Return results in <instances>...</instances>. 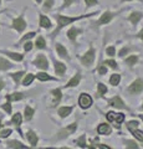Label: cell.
Here are the masks:
<instances>
[{"mask_svg":"<svg viewBox=\"0 0 143 149\" xmlns=\"http://www.w3.org/2000/svg\"><path fill=\"white\" fill-rule=\"evenodd\" d=\"M97 132L98 134H102V136H105V134H110L111 133V128H110V125L108 124H100L98 127H97Z\"/></svg>","mask_w":143,"mask_h":149,"instance_id":"603a6c76","label":"cell"},{"mask_svg":"<svg viewBox=\"0 0 143 149\" xmlns=\"http://www.w3.org/2000/svg\"><path fill=\"white\" fill-rule=\"evenodd\" d=\"M76 143L80 146L81 148H86V142H85V136H82L80 139H77Z\"/></svg>","mask_w":143,"mask_h":149,"instance_id":"60d3db41","label":"cell"},{"mask_svg":"<svg viewBox=\"0 0 143 149\" xmlns=\"http://www.w3.org/2000/svg\"><path fill=\"white\" fill-rule=\"evenodd\" d=\"M142 108H143V104H142Z\"/></svg>","mask_w":143,"mask_h":149,"instance_id":"6f0895ef","label":"cell"},{"mask_svg":"<svg viewBox=\"0 0 143 149\" xmlns=\"http://www.w3.org/2000/svg\"><path fill=\"white\" fill-rule=\"evenodd\" d=\"M26 138H27V141H29V143L31 144V147H36V146H38L39 137H38V134H36L34 130H29V132L26 133Z\"/></svg>","mask_w":143,"mask_h":149,"instance_id":"30bf717a","label":"cell"},{"mask_svg":"<svg viewBox=\"0 0 143 149\" xmlns=\"http://www.w3.org/2000/svg\"><path fill=\"white\" fill-rule=\"evenodd\" d=\"M1 108L6 112L8 114H11V102L10 101H8L6 103H4V104H1Z\"/></svg>","mask_w":143,"mask_h":149,"instance_id":"836d02e7","label":"cell"},{"mask_svg":"<svg viewBox=\"0 0 143 149\" xmlns=\"http://www.w3.org/2000/svg\"><path fill=\"white\" fill-rule=\"evenodd\" d=\"M106 54H107L108 56H114L116 55V49H114L113 46H110V47L106 49Z\"/></svg>","mask_w":143,"mask_h":149,"instance_id":"f35d334b","label":"cell"},{"mask_svg":"<svg viewBox=\"0 0 143 149\" xmlns=\"http://www.w3.org/2000/svg\"><path fill=\"white\" fill-rule=\"evenodd\" d=\"M81 32H82L81 29L71 27V29L67 31V37H68V39H70L71 41H75V40H76V37H77V35H78V34H81Z\"/></svg>","mask_w":143,"mask_h":149,"instance_id":"ac0fdd59","label":"cell"},{"mask_svg":"<svg viewBox=\"0 0 143 149\" xmlns=\"http://www.w3.org/2000/svg\"><path fill=\"white\" fill-rule=\"evenodd\" d=\"M11 134V129H4L0 132V138H8Z\"/></svg>","mask_w":143,"mask_h":149,"instance_id":"74e56055","label":"cell"},{"mask_svg":"<svg viewBox=\"0 0 143 149\" xmlns=\"http://www.w3.org/2000/svg\"><path fill=\"white\" fill-rule=\"evenodd\" d=\"M11 27H13V29H15L17 32H19V34H21V32L26 29V21H25V19L22 17V16H19V17L14 19L13 24H11Z\"/></svg>","mask_w":143,"mask_h":149,"instance_id":"3957f363","label":"cell"},{"mask_svg":"<svg viewBox=\"0 0 143 149\" xmlns=\"http://www.w3.org/2000/svg\"><path fill=\"white\" fill-rule=\"evenodd\" d=\"M56 51H57V54H59L60 57L66 58V60H70V56H68V54H67V50L63 47L61 44H56Z\"/></svg>","mask_w":143,"mask_h":149,"instance_id":"5bb4252c","label":"cell"},{"mask_svg":"<svg viewBox=\"0 0 143 149\" xmlns=\"http://www.w3.org/2000/svg\"><path fill=\"white\" fill-rule=\"evenodd\" d=\"M40 26L44 29H50L51 27V21L49 17H46L45 15H40Z\"/></svg>","mask_w":143,"mask_h":149,"instance_id":"7402d4cb","label":"cell"},{"mask_svg":"<svg viewBox=\"0 0 143 149\" xmlns=\"http://www.w3.org/2000/svg\"><path fill=\"white\" fill-rule=\"evenodd\" d=\"M108 104L110 106H112V107H116V108H119V109H124V108H128V107L124 104V102L122 101V98L119 96H114L112 97V98H110L108 101Z\"/></svg>","mask_w":143,"mask_h":149,"instance_id":"8992f818","label":"cell"},{"mask_svg":"<svg viewBox=\"0 0 143 149\" xmlns=\"http://www.w3.org/2000/svg\"><path fill=\"white\" fill-rule=\"evenodd\" d=\"M55 72H56V74H59V76H63V73L66 72V66L62 62L55 61Z\"/></svg>","mask_w":143,"mask_h":149,"instance_id":"2e32d148","label":"cell"},{"mask_svg":"<svg viewBox=\"0 0 143 149\" xmlns=\"http://www.w3.org/2000/svg\"><path fill=\"white\" fill-rule=\"evenodd\" d=\"M142 13H140V11H133L131 15H130V17H128V20H130L133 25H137L138 22H140V20L142 19Z\"/></svg>","mask_w":143,"mask_h":149,"instance_id":"9a60e30c","label":"cell"},{"mask_svg":"<svg viewBox=\"0 0 143 149\" xmlns=\"http://www.w3.org/2000/svg\"><path fill=\"white\" fill-rule=\"evenodd\" d=\"M128 52H130V49H128V47H123L121 51H119L118 56H119V57H123V56H124V55H127Z\"/></svg>","mask_w":143,"mask_h":149,"instance_id":"f6af8a7d","label":"cell"},{"mask_svg":"<svg viewBox=\"0 0 143 149\" xmlns=\"http://www.w3.org/2000/svg\"><path fill=\"white\" fill-rule=\"evenodd\" d=\"M119 81H121V76H119V74H117V73L112 74V76H111V78H110V83H111L112 86H117L118 83H119Z\"/></svg>","mask_w":143,"mask_h":149,"instance_id":"4dcf8cb0","label":"cell"},{"mask_svg":"<svg viewBox=\"0 0 143 149\" xmlns=\"http://www.w3.org/2000/svg\"><path fill=\"white\" fill-rule=\"evenodd\" d=\"M52 96H54V101H52V107L57 106L60 103V101H61V97H62V93H61V90L60 88H55V90L51 91Z\"/></svg>","mask_w":143,"mask_h":149,"instance_id":"4fadbf2b","label":"cell"},{"mask_svg":"<svg viewBox=\"0 0 143 149\" xmlns=\"http://www.w3.org/2000/svg\"><path fill=\"white\" fill-rule=\"evenodd\" d=\"M114 120L118 123V124H121L123 120H124V114H122V113H118V114H116V118H114Z\"/></svg>","mask_w":143,"mask_h":149,"instance_id":"b9f144b4","label":"cell"},{"mask_svg":"<svg viewBox=\"0 0 143 149\" xmlns=\"http://www.w3.org/2000/svg\"><path fill=\"white\" fill-rule=\"evenodd\" d=\"M4 87H5V82H4L1 78H0V92H1V90H3Z\"/></svg>","mask_w":143,"mask_h":149,"instance_id":"f907efd6","label":"cell"},{"mask_svg":"<svg viewBox=\"0 0 143 149\" xmlns=\"http://www.w3.org/2000/svg\"><path fill=\"white\" fill-rule=\"evenodd\" d=\"M24 97H25L24 93H21V92H15V93H11V95H6V100L10 101V102H13V101H20V100L24 98Z\"/></svg>","mask_w":143,"mask_h":149,"instance_id":"d6986e66","label":"cell"},{"mask_svg":"<svg viewBox=\"0 0 143 149\" xmlns=\"http://www.w3.org/2000/svg\"><path fill=\"white\" fill-rule=\"evenodd\" d=\"M13 66H14V65H13L10 61H8V60L4 58V57H0V70H1V71H6V70H10Z\"/></svg>","mask_w":143,"mask_h":149,"instance_id":"ffe728a7","label":"cell"},{"mask_svg":"<svg viewBox=\"0 0 143 149\" xmlns=\"http://www.w3.org/2000/svg\"><path fill=\"white\" fill-rule=\"evenodd\" d=\"M142 91H143V80H141V78H137L136 81H133L130 85V88H128V92L132 93V95H138Z\"/></svg>","mask_w":143,"mask_h":149,"instance_id":"277c9868","label":"cell"},{"mask_svg":"<svg viewBox=\"0 0 143 149\" xmlns=\"http://www.w3.org/2000/svg\"><path fill=\"white\" fill-rule=\"evenodd\" d=\"M3 127V122H1V119H0V128Z\"/></svg>","mask_w":143,"mask_h":149,"instance_id":"11a10c76","label":"cell"},{"mask_svg":"<svg viewBox=\"0 0 143 149\" xmlns=\"http://www.w3.org/2000/svg\"><path fill=\"white\" fill-rule=\"evenodd\" d=\"M34 65L36 67H39L41 70H47L49 68V61L46 58V56L44 55H38L36 58L34 60Z\"/></svg>","mask_w":143,"mask_h":149,"instance_id":"5b68a950","label":"cell"},{"mask_svg":"<svg viewBox=\"0 0 143 149\" xmlns=\"http://www.w3.org/2000/svg\"><path fill=\"white\" fill-rule=\"evenodd\" d=\"M0 3H1V0H0Z\"/></svg>","mask_w":143,"mask_h":149,"instance_id":"680465c9","label":"cell"},{"mask_svg":"<svg viewBox=\"0 0 143 149\" xmlns=\"http://www.w3.org/2000/svg\"><path fill=\"white\" fill-rule=\"evenodd\" d=\"M21 120H22V117H21V113H15L13 116V118H11V123L15 125V127H17V129L20 128V124H21ZM19 132H20V129H19ZM20 136H22L21 132H20Z\"/></svg>","mask_w":143,"mask_h":149,"instance_id":"e0dca14e","label":"cell"},{"mask_svg":"<svg viewBox=\"0 0 143 149\" xmlns=\"http://www.w3.org/2000/svg\"><path fill=\"white\" fill-rule=\"evenodd\" d=\"M114 118H116V113H114V112H108V113H107V119H108V122H113Z\"/></svg>","mask_w":143,"mask_h":149,"instance_id":"7bdbcfd3","label":"cell"},{"mask_svg":"<svg viewBox=\"0 0 143 149\" xmlns=\"http://www.w3.org/2000/svg\"><path fill=\"white\" fill-rule=\"evenodd\" d=\"M114 16H116V14H114V13H112V11H105L102 15H101L100 20L96 22V25L100 26V25H106V24H108V22L112 20Z\"/></svg>","mask_w":143,"mask_h":149,"instance_id":"52a82bcc","label":"cell"},{"mask_svg":"<svg viewBox=\"0 0 143 149\" xmlns=\"http://www.w3.org/2000/svg\"><path fill=\"white\" fill-rule=\"evenodd\" d=\"M72 112V107H61V108L59 109V116L61 118H66V117H68L70 116V113Z\"/></svg>","mask_w":143,"mask_h":149,"instance_id":"44dd1931","label":"cell"},{"mask_svg":"<svg viewBox=\"0 0 143 149\" xmlns=\"http://www.w3.org/2000/svg\"><path fill=\"white\" fill-rule=\"evenodd\" d=\"M0 52H3L4 55H6L8 57L13 58L14 61H16V62H20V61L24 60V55L17 54V52H11V51H0Z\"/></svg>","mask_w":143,"mask_h":149,"instance_id":"8fae6325","label":"cell"},{"mask_svg":"<svg viewBox=\"0 0 143 149\" xmlns=\"http://www.w3.org/2000/svg\"><path fill=\"white\" fill-rule=\"evenodd\" d=\"M36 47L38 49H45L46 47V42H45V39L43 36H39L38 39H36V41H35V44H34Z\"/></svg>","mask_w":143,"mask_h":149,"instance_id":"f546056e","label":"cell"},{"mask_svg":"<svg viewBox=\"0 0 143 149\" xmlns=\"http://www.w3.org/2000/svg\"><path fill=\"white\" fill-rule=\"evenodd\" d=\"M78 104H80V107L84 109L90 108L91 104H92V98L89 95H86V93H82L80 96V98H78Z\"/></svg>","mask_w":143,"mask_h":149,"instance_id":"ba28073f","label":"cell"},{"mask_svg":"<svg viewBox=\"0 0 143 149\" xmlns=\"http://www.w3.org/2000/svg\"><path fill=\"white\" fill-rule=\"evenodd\" d=\"M33 46H34V44H33V42H30V41H27V42L24 45V50H25L26 52H27V51H30L31 49H33Z\"/></svg>","mask_w":143,"mask_h":149,"instance_id":"c3c4849f","label":"cell"},{"mask_svg":"<svg viewBox=\"0 0 143 149\" xmlns=\"http://www.w3.org/2000/svg\"><path fill=\"white\" fill-rule=\"evenodd\" d=\"M75 1H77V0H63V5H62V8H68L72 3H75Z\"/></svg>","mask_w":143,"mask_h":149,"instance_id":"681fc988","label":"cell"},{"mask_svg":"<svg viewBox=\"0 0 143 149\" xmlns=\"http://www.w3.org/2000/svg\"><path fill=\"white\" fill-rule=\"evenodd\" d=\"M105 65H108L111 68H117V63L116 61H113V60H107V61H105Z\"/></svg>","mask_w":143,"mask_h":149,"instance_id":"ab89813d","label":"cell"},{"mask_svg":"<svg viewBox=\"0 0 143 149\" xmlns=\"http://www.w3.org/2000/svg\"><path fill=\"white\" fill-rule=\"evenodd\" d=\"M97 88H98V95L100 96H103V95H106L107 93V87H106L103 83H98V86H97Z\"/></svg>","mask_w":143,"mask_h":149,"instance_id":"d6a6232c","label":"cell"},{"mask_svg":"<svg viewBox=\"0 0 143 149\" xmlns=\"http://www.w3.org/2000/svg\"><path fill=\"white\" fill-rule=\"evenodd\" d=\"M126 147L127 148H138V146L135 143V142H131V141H126Z\"/></svg>","mask_w":143,"mask_h":149,"instance_id":"bcb514c9","label":"cell"},{"mask_svg":"<svg viewBox=\"0 0 143 149\" xmlns=\"http://www.w3.org/2000/svg\"><path fill=\"white\" fill-rule=\"evenodd\" d=\"M127 128L131 130H135V129H137L138 128V122L137 120H131V122H128V124H127Z\"/></svg>","mask_w":143,"mask_h":149,"instance_id":"e575fe53","label":"cell"},{"mask_svg":"<svg viewBox=\"0 0 143 149\" xmlns=\"http://www.w3.org/2000/svg\"><path fill=\"white\" fill-rule=\"evenodd\" d=\"M132 133H133V137H135L136 139H138V141L143 142V132H142V130L135 129V130H132Z\"/></svg>","mask_w":143,"mask_h":149,"instance_id":"1f68e13d","label":"cell"},{"mask_svg":"<svg viewBox=\"0 0 143 149\" xmlns=\"http://www.w3.org/2000/svg\"><path fill=\"white\" fill-rule=\"evenodd\" d=\"M25 74V72H22V71H19V72H15V73H11L10 74V77L14 80V82L16 83V86H19V83H20V80H21V77Z\"/></svg>","mask_w":143,"mask_h":149,"instance_id":"4316f807","label":"cell"},{"mask_svg":"<svg viewBox=\"0 0 143 149\" xmlns=\"http://www.w3.org/2000/svg\"><path fill=\"white\" fill-rule=\"evenodd\" d=\"M92 15H95V14H90V15H78V16H62V15H55V17H56V20H57V27H56V30H55L52 32V37L54 36H56L60 30L62 29V27H65L66 25L68 24H72V22H75L77 20H81V19H84V17H89V16H92Z\"/></svg>","mask_w":143,"mask_h":149,"instance_id":"6da1fadb","label":"cell"},{"mask_svg":"<svg viewBox=\"0 0 143 149\" xmlns=\"http://www.w3.org/2000/svg\"><path fill=\"white\" fill-rule=\"evenodd\" d=\"M76 129H77V123H72V124L68 125V127L63 128L62 130H60L59 138H65V137H67V136H70V134L75 133V130H76Z\"/></svg>","mask_w":143,"mask_h":149,"instance_id":"9c48e42d","label":"cell"},{"mask_svg":"<svg viewBox=\"0 0 143 149\" xmlns=\"http://www.w3.org/2000/svg\"><path fill=\"white\" fill-rule=\"evenodd\" d=\"M140 117L142 118V120H143V114H140Z\"/></svg>","mask_w":143,"mask_h":149,"instance_id":"9f6ffc18","label":"cell"},{"mask_svg":"<svg viewBox=\"0 0 143 149\" xmlns=\"http://www.w3.org/2000/svg\"><path fill=\"white\" fill-rule=\"evenodd\" d=\"M35 35H36V32H34V31H33V32H27L25 36H22V37H21L20 42H25L26 40H29V39H31V37H34Z\"/></svg>","mask_w":143,"mask_h":149,"instance_id":"8d00e7d4","label":"cell"},{"mask_svg":"<svg viewBox=\"0 0 143 149\" xmlns=\"http://www.w3.org/2000/svg\"><path fill=\"white\" fill-rule=\"evenodd\" d=\"M80 81H81V73L80 72H77L75 76H73L70 81H68L67 83H66V86H65V88H70V87H76L78 83H80Z\"/></svg>","mask_w":143,"mask_h":149,"instance_id":"7c38bea8","label":"cell"},{"mask_svg":"<svg viewBox=\"0 0 143 149\" xmlns=\"http://www.w3.org/2000/svg\"><path fill=\"white\" fill-rule=\"evenodd\" d=\"M85 3H86V6H93V5H96L98 1L97 0H85Z\"/></svg>","mask_w":143,"mask_h":149,"instance_id":"7dc6e473","label":"cell"},{"mask_svg":"<svg viewBox=\"0 0 143 149\" xmlns=\"http://www.w3.org/2000/svg\"><path fill=\"white\" fill-rule=\"evenodd\" d=\"M124 62H126L128 66L132 67V66H135V65L138 62V57L136 55H132V56H130V57H127L126 60H124Z\"/></svg>","mask_w":143,"mask_h":149,"instance_id":"f1b7e54d","label":"cell"},{"mask_svg":"<svg viewBox=\"0 0 143 149\" xmlns=\"http://www.w3.org/2000/svg\"><path fill=\"white\" fill-rule=\"evenodd\" d=\"M93 60H95V49L90 47V50L81 57V62L85 67H90L93 63Z\"/></svg>","mask_w":143,"mask_h":149,"instance_id":"7a4b0ae2","label":"cell"},{"mask_svg":"<svg viewBox=\"0 0 143 149\" xmlns=\"http://www.w3.org/2000/svg\"><path fill=\"white\" fill-rule=\"evenodd\" d=\"M126 1H132V0H122V3H126ZM142 1V0H141Z\"/></svg>","mask_w":143,"mask_h":149,"instance_id":"db71d44e","label":"cell"},{"mask_svg":"<svg viewBox=\"0 0 143 149\" xmlns=\"http://www.w3.org/2000/svg\"><path fill=\"white\" fill-rule=\"evenodd\" d=\"M35 80V74L33 73H27L26 76L24 77V80H22V86H30L31 83H33V81Z\"/></svg>","mask_w":143,"mask_h":149,"instance_id":"cb8c5ba5","label":"cell"},{"mask_svg":"<svg viewBox=\"0 0 143 149\" xmlns=\"http://www.w3.org/2000/svg\"><path fill=\"white\" fill-rule=\"evenodd\" d=\"M38 80H40V81H52V80H55V78H52L51 76H49L46 72H39V73H36V76H35Z\"/></svg>","mask_w":143,"mask_h":149,"instance_id":"484cf974","label":"cell"},{"mask_svg":"<svg viewBox=\"0 0 143 149\" xmlns=\"http://www.w3.org/2000/svg\"><path fill=\"white\" fill-rule=\"evenodd\" d=\"M137 36L140 37V39H142V40H143V29H142L140 32H138V35H137Z\"/></svg>","mask_w":143,"mask_h":149,"instance_id":"816d5d0a","label":"cell"},{"mask_svg":"<svg viewBox=\"0 0 143 149\" xmlns=\"http://www.w3.org/2000/svg\"><path fill=\"white\" fill-rule=\"evenodd\" d=\"M98 72H100V74H106V73H107V67H106V65H105V63L100 66Z\"/></svg>","mask_w":143,"mask_h":149,"instance_id":"ee69618b","label":"cell"},{"mask_svg":"<svg viewBox=\"0 0 143 149\" xmlns=\"http://www.w3.org/2000/svg\"><path fill=\"white\" fill-rule=\"evenodd\" d=\"M6 147L8 148H26L25 144H22V143L17 142V141H9L6 143Z\"/></svg>","mask_w":143,"mask_h":149,"instance_id":"83f0119b","label":"cell"},{"mask_svg":"<svg viewBox=\"0 0 143 149\" xmlns=\"http://www.w3.org/2000/svg\"><path fill=\"white\" fill-rule=\"evenodd\" d=\"M34 113H35V109L31 108L30 106H26L25 107V112H24V116H25V119L26 120H30L31 118L34 117Z\"/></svg>","mask_w":143,"mask_h":149,"instance_id":"d4e9b609","label":"cell"},{"mask_svg":"<svg viewBox=\"0 0 143 149\" xmlns=\"http://www.w3.org/2000/svg\"><path fill=\"white\" fill-rule=\"evenodd\" d=\"M52 5H54V0H46V1L44 3V10L49 11L50 9L52 8Z\"/></svg>","mask_w":143,"mask_h":149,"instance_id":"d590c367","label":"cell"},{"mask_svg":"<svg viewBox=\"0 0 143 149\" xmlns=\"http://www.w3.org/2000/svg\"><path fill=\"white\" fill-rule=\"evenodd\" d=\"M36 3H38V4H41V3H43V0H36Z\"/></svg>","mask_w":143,"mask_h":149,"instance_id":"f5cc1de1","label":"cell"}]
</instances>
